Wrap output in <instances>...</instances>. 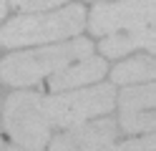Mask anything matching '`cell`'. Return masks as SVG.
I'll return each mask as SVG.
<instances>
[{
	"label": "cell",
	"instance_id": "52a82bcc",
	"mask_svg": "<svg viewBox=\"0 0 156 151\" xmlns=\"http://www.w3.org/2000/svg\"><path fill=\"white\" fill-rule=\"evenodd\" d=\"M106 60L103 58H93V56H86L81 60H73L68 63L66 68L55 70L48 81L51 91H71V88H81L86 83H98V81L106 76Z\"/></svg>",
	"mask_w": 156,
	"mask_h": 151
},
{
	"label": "cell",
	"instance_id": "7c38bea8",
	"mask_svg": "<svg viewBox=\"0 0 156 151\" xmlns=\"http://www.w3.org/2000/svg\"><path fill=\"white\" fill-rule=\"evenodd\" d=\"M63 3H68V0H10V5L23 13H41V10H51Z\"/></svg>",
	"mask_w": 156,
	"mask_h": 151
},
{
	"label": "cell",
	"instance_id": "9c48e42d",
	"mask_svg": "<svg viewBox=\"0 0 156 151\" xmlns=\"http://www.w3.org/2000/svg\"><path fill=\"white\" fill-rule=\"evenodd\" d=\"M156 78V60L151 56H136L119 63L111 73V81L119 86H133V83H146Z\"/></svg>",
	"mask_w": 156,
	"mask_h": 151
},
{
	"label": "cell",
	"instance_id": "ba28073f",
	"mask_svg": "<svg viewBox=\"0 0 156 151\" xmlns=\"http://www.w3.org/2000/svg\"><path fill=\"white\" fill-rule=\"evenodd\" d=\"M101 53L106 58H121L131 50H149L154 53L156 48V30L154 25L149 28H139V30H121V33H111V35H103V40L98 43Z\"/></svg>",
	"mask_w": 156,
	"mask_h": 151
},
{
	"label": "cell",
	"instance_id": "3957f363",
	"mask_svg": "<svg viewBox=\"0 0 156 151\" xmlns=\"http://www.w3.org/2000/svg\"><path fill=\"white\" fill-rule=\"evenodd\" d=\"M3 124L8 136L25 151H43L51 141V118L45 111V96L33 91H18L5 101Z\"/></svg>",
	"mask_w": 156,
	"mask_h": 151
},
{
	"label": "cell",
	"instance_id": "4fadbf2b",
	"mask_svg": "<svg viewBox=\"0 0 156 151\" xmlns=\"http://www.w3.org/2000/svg\"><path fill=\"white\" fill-rule=\"evenodd\" d=\"M5 13H8V0H0V20L5 18Z\"/></svg>",
	"mask_w": 156,
	"mask_h": 151
},
{
	"label": "cell",
	"instance_id": "7a4b0ae2",
	"mask_svg": "<svg viewBox=\"0 0 156 151\" xmlns=\"http://www.w3.org/2000/svg\"><path fill=\"white\" fill-rule=\"evenodd\" d=\"M86 25L83 5H68L53 13H25L13 18L0 28V45L20 48L30 43H53V40L73 38Z\"/></svg>",
	"mask_w": 156,
	"mask_h": 151
},
{
	"label": "cell",
	"instance_id": "8fae6325",
	"mask_svg": "<svg viewBox=\"0 0 156 151\" xmlns=\"http://www.w3.org/2000/svg\"><path fill=\"white\" fill-rule=\"evenodd\" d=\"M119 124L126 134H154V111H119Z\"/></svg>",
	"mask_w": 156,
	"mask_h": 151
},
{
	"label": "cell",
	"instance_id": "5b68a950",
	"mask_svg": "<svg viewBox=\"0 0 156 151\" xmlns=\"http://www.w3.org/2000/svg\"><path fill=\"white\" fill-rule=\"evenodd\" d=\"M156 20V0H123V3H101L91 10L88 30L93 35H111L121 30L149 28Z\"/></svg>",
	"mask_w": 156,
	"mask_h": 151
},
{
	"label": "cell",
	"instance_id": "6da1fadb",
	"mask_svg": "<svg viewBox=\"0 0 156 151\" xmlns=\"http://www.w3.org/2000/svg\"><path fill=\"white\" fill-rule=\"evenodd\" d=\"M86 56H93V43L86 38H76L71 43H55V45L35 48V50L10 53L0 60V81L13 88L33 86Z\"/></svg>",
	"mask_w": 156,
	"mask_h": 151
},
{
	"label": "cell",
	"instance_id": "5bb4252c",
	"mask_svg": "<svg viewBox=\"0 0 156 151\" xmlns=\"http://www.w3.org/2000/svg\"><path fill=\"white\" fill-rule=\"evenodd\" d=\"M5 151H25V149H20V146H18V149H15V146H13V149H5Z\"/></svg>",
	"mask_w": 156,
	"mask_h": 151
},
{
	"label": "cell",
	"instance_id": "8992f818",
	"mask_svg": "<svg viewBox=\"0 0 156 151\" xmlns=\"http://www.w3.org/2000/svg\"><path fill=\"white\" fill-rule=\"evenodd\" d=\"M116 141V121L98 118L91 124H76L66 134L48 141V151H106Z\"/></svg>",
	"mask_w": 156,
	"mask_h": 151
},
{
	"label": "cell",
	"instance_id": "277c9868",
	"mask_svg": "<svg viewBox=\"0 0 156 151\" xmlns=\"http://www.w3.org/2000/svg\"><path fill=\"white\" fill-rule=\"evenodd\" d=\"M116 106V86L98 83L93 88H71L45 96V111L51 126H76L96 116H103Z\"/></svg>",
	"mask_w": 156,
	"mask_h": 151
},
{
	"label": "cell",
	"instance_id": "30bf717a",
	"mask_svg": "<svg viewBox=\"0 0 156 151\" xmlns=\"http://www.w3.org/2000/svg\"><path fill=\"white\" fill-rule=\"evenodd\" d=\"M116 101H119V111H154V106H156V86L151 81L126 86Z\"/></svg>",
	"mask_w": 156,
	"mask_h": 151
}]
</instances>
